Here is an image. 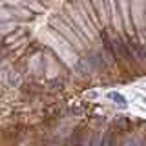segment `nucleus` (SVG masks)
<instances>
[{
  "mask_svg": "<svg viewBox=\"0 0 146 146\" xmlns=\"http://www.w3.org/2000/svg\"><path fill=\"white\" fill-rule=\"evenodd\" d=\"M106 97L110 99V100H113L115 104H119V106H122V108H126V97L122 93H119V91H108L106 93Z\"/></svg>",
  "mask_w": 146,
  "mask_h": 146,
  "instance_id": "f257e3e1",
  "label": "nucleus"
}]
</instances>
